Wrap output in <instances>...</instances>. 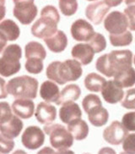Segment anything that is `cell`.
I'll list each match as a JSON object with an SVG mask.
<instances>
[{
    "instance_id": "6da1fadb",
    "label": "cell",
    "mask_w": 135,
    "mask_h": 154,
    "mask_svg": "<svg viewBox=\"0 0 135 154\" xmlns=\"http://www.w3.org/2000/svg\"><path fill=\"white\" fill-rule=\"evenodd\" d=\"M133 53L130 50H114L98 58L95 68L106 77H112L116 73L132 67Z\"/></svg>"
},
{
    "instance_id": "7a4b0ae2",
    "label": "cell",
    "mask_w": 135,
    "mask_h": 154,
    "mask_svg": "<svg viewBox=\"0 0 135 154\" xmlns=\"http://www.w3.org/2000/svg\"><path fill=\"white\" fill-rule=\"evenodd\" d=\"M83 69L81 63L74 59H67L64 62L54 61L46 68V77L57 82L59 85H64L68 82H75L82 75Z\"/></svg>"
},
{
    "instance_id": "3957f363",
    "label": "cell",
    "mask_w": 135,
    "mask_h": 154,
    "mask_svg": "<svg viewBox=\"0 0 135 154\" xmlns=\"http://www.w3.org/2000/svg\"><path fill=\"white\" fill-rule=\"evenodd\" d=\"M60 20L58 11L52 5H46L40 11V17L32 26V34L40 39L52 36L58 31Z\"/></svg>"
},
{
    "instance_id": "277c9868",
    "label": "cell",
    "mask_w": 135,
    "mask_h": 154,
    "mask_svg": "<svg viewBox=\"0 0 135 154\" xmlns=\"http://www.w3.org/2000/svg\"><path fill=\"white\" fill-rule=\"evenodd\" d=\"M39 83L36 78L29 75L14 77L9 81L6 88L8 93L15 98L35 99Z\"/></svg>"
},
{
    "instance_id": "5b68a950",
    "label": "cell",
    "mask_w": 135,
    "mask_h": 154,
    "mask_svg": "<svg viewBox=\"0 0 135 154\" xmlns=\"http://www.w3.org/2000/svg\"><path fill=\"white\" fill-rule=\"evenodd\" d=\"M22 57V50L18 44L7 46L0 58V75L9 77L20 70L21 64L20 60Z\"/></svg>"
},
{
    "instance_id": "8992f818",
    "label": "cell",
    "mask_w": 135,
    "mask_h": 154,
    "mask_svg": "<svg viewBox=\"0 0 135 154\" xmlns=\"http://www.w3.org/2000/svg\"><path fill=\"white\" fill-rule=\"evenodd\" d=\"M46 135L50 136V143L58 152H64L71 147L74 143V137L67 128L59 124H47L43 128Z\"/></svg>"
},
{
    "instance_id": "52a82bcc",
    "label": "cell",
    "mask_w": 135,
    "mask_h": 154,
    "mask_svg": "<svg viewBox=\"0 0 135 154\" xmlns=\"http://www.w3.org/2000/svg\"><path fill=\"white\" fill-rule=\"evenodd\" d=\"M14 16L22 25H30L36 19L38 9L34 0H13Z\"/></svg>"
},
{
    "instance_id": "ba28073f",
    "label": "cell",
    "mask_w": 135,
    "mask_h": 154,
    "mask_svg": "<svg viewBox=\"0 0 135 154\" xmlns=\"http://www.w3.org/2000/svg\"><path fill=\"white\" fill-rule=\"evenodd\" d=\"M21 142L27 149H38L45 142V135L40 127L31 125L27 127L23 132Z\"/></svg>"
},
{
    "instance_id": "9c48e42d",
    "label": "cell",
    "mask_w": 135,
    "mask_h": 154,
    "mask_svg": "<svg viewBox=\"0 0 135 154\" xmlns=\"http://www.w3.org/2000/svg\"><path fill=\"white\" fill-rule=\"evenodd\" d=\"M104 27L110 34H120L128 28L126 15L120 11H112L104 20Z\"/></svg>"
},
{
    "instance_id": "30bf717a",
    "label": "cell",
    "mask_w": 135,
    "mask_h": 154,
    "mask_svg": "<svg viewBox=\"0 0 135 154\" xmlns=\"http://www.w3.org/2000/svg\"><path fill=\"white\" fill-rule=\"evenodd\" d=\"M128 135V131L119 121H113L103 131V138L112 145H120Z\"/></svg>"
},
{
    "instance_id": "8fae6325",
    "label": "cell",
    "mask_w": 135,
    "mask_h": 154,
    "mask_svg": "<svg viewBox=\"0 0 135 154\" xmlns=\"http://www.w3.org/2000/svg\"><path fill=\"white\" fill-rule=\"evenodd\" d=\"M71 35L78 42H89L95 33L93 26L88 21L79 19L71 26Z\"/></svg>"
},
{
    "instance_id": "7c38bea8",
    "label": "cell",
    "mask_w": 135,
    "mask_h": 154,
    "mask_svg": "<svg viewBox=\"0 0 135 154\" xmlns=\"http://www.w3.org/2000/svg\"><path fill=\"white\" fill-rule=\"evenodd\" d=\"M110 10V7L103 1L92 3L86 7V15L94 25H100L102 22L104 17Z\"/></svg>"
},
{
    "instance_id": "4fadbf2b",
    "label": "cell",
    "mask_w": 135,
    "mask_h": 154,
    "mask_svg": "<svg viewBox=\"0 0 135 154\" xmlns=\"http://www.w3.org/2000/svg\"><path fill=\"white\" fill-rule=\"evenodd\" d=\"M100 91L104 100L107 103L111 104H115L121 102L124 96V91L122 88L118 86L114 81L106 82Z\"/></svg>"
},
{
    "instance_id": "5bb4252c",
    "label": "cell",
    "mask_w": 135,
    "mask_h": 154,
    "mask_svg": "<svg viewBox=\"0 0 135 154\" xmlns=\"http://www.w3.org/2000/svg\"><path fill=\"white\" fill-rule=\"evenodd\" d=\"M12 110L16 116L27 119L33 116L35 112V104L32 99L16 98L12 104Z\"/></svg>"
},
{
    "instance_id": "9a60e30c",
    "label": "cell",
    "mask_w": 135,
    "mask_h": 154,
    "mask_svg": "<svg viewBox=\"0 0 135 154\" xmlns=\"http://www.w3.org/2000/svg\"><path fill=\"white\" fill-rule=\"evenodd\" d=\"M35 116L38 122L43 125H47L52 123L56 119L57 109L49 103L42 102L37 105Z\"/></svg>"
},
{
    "instance_id": "2e32d148",
    "label": "cell",
    "mask_w": 135,
    "mask_h": 154,
    "mask_svg": "<svg viewBox=\"0 0 135 154\" xmlns=\"http://www.w3.org/2000/svg\"><path fill=\"white\" fill-rule=\"evenodd\" d=\"M73 58L79 61L83 65H87L92 62L94 59V52L90 44L80 43L74 46L71 51Z\"/></svg>"
},
{
    "instance_id": "e0dca14e",
    "label": "cell",
    "mask_w": 135,
    "mask_h": 154,
    "mask_svg": "<svg viewBox=\"0 0 135 154\" xmlns=\"http://www.w3.org/2000/svg\"><path fill=\"white\" fill-rule=\"evenodd\" d=\"M44 42L50 51L58 54L62 53L67 48L68 37L63 31L58 30L52 36L45 38Z\"/></svg>"
},
{
    "instance_id": "ac0fdd59",
    "label": "cell",
    "mask_w": 135,
    "mask_h": 154,
    "mask_svg": "<svg viewBox=\"0 0 135 154\" xmlns=\"http://www.w3.org/2000/svg\"><path fill=\"white\" fill-rule=\"evenodd\" d=\"M24 124L21 119L16 115H13L8 122L0 125V132L8 138L14 139L20 136Z\"/></svg>"
},
{
    "instance_id": "d6986e66",
    "label": "cell",
    "mask_w": 135,
    "mask_h": 154,
    "mask_svg": "<svg viewBox=\"0 0 135 154\" xmlns=\"http://www.w3.org/2000/svg\"><path fill=\"white\" fill-rule=\"evenodd\" d=\"M59 117L64 124H68L74 119H80L82 117V112L77 103L69 102L63 103L61 107L59 110Z\"/></svg>"
},
{
    "instance_id": "ffe728a7",
    "label": "cell",
    "mask_w": 135,
    "mask_h": 154,
    "mask_svg": "<svg viewBox=\"0 0 135 154\" xmlns=\"http://www.w3.org/2000/svg\"><path fill=\"white\" fill-rule=\"evenodd\" d=\"M67 129L71 133L74 139L77 140H85L89 135V126L81 118L74 119L68 123Z\"/></svg>"
},
{
    "instance_id": "44dd1931",
    "label": "cell",
    "mask_w": 135,
    "mask_h": 154,
    "mask_svg": "<svg viewBox=\"0 0 135 154\" xmlns=\"http://www.w3.org/2000/svg\"><path fill=\"white\" fill-rule=\"evenodd\" d=\"M81 95V90L80 86L76 84H70L66 86L59 94L58 101L55 103L57 105H63V103L74 102L80 98Z\"/></svg>"
},
{
    "instance_id": "7402d4cb",
    "label": "cell",
    "mask_w": 135,
    "mask_h": 154,
    "mask_svg": "<svg viewBox=\"0 0 135 154\" xmlns=\"http://www.w3.org/2000/svg\"><path fill=\"white\" fill-rule=\"evenodd\" d=\"M59 87L54 82L46 81L40 88V96L46 103H56L59 97Z\"/></svg>"
},
{
    "instance_id": "603a6c76",
    "label": "cell",
    "mask_w": 135,
    "mask_h": 154,
    "mask_svg": "<svg viewBox=\"0 0 135 154\" xmlns=\"http://www.w3.org/2000/svg\"><path fill=\"white\" fill-rule=\"evenodd\" d=\"M88 119L92 125L96 127H100L105 125L108 121L109 113L106 109L102 106L96 107L90 110L88 113Z\"/></svg>"
},
{
    "instance_id": "cb8c5ba5",
    "label": "cell",
    "mask_w": 135,
    "mask_h": 154,
    "mask_svg": "<svg viewBox=\"0 0 135 154\" xmlns=\"http://www.w3.org/2000/svg\"><path fill=\"white\" fill-rule=\"evenodd\" d=\"M114 82L122 88L133 86L135 84V69L129 67L116 73L114 75Z\"/></svg>"
},
{
    "instance_id": "d4e9b609",
    "label": "cell",
    "mask_w": 135,
    "mask_h": 154,
    "mask_svg": "<svg viewBox=\"0 0 135 154\" xmlns=\"http://www.w3.org/2000/svg\"><path fill=\"white\" fill-rule=\"evenodd\" d=\"M0 32L4 34L8 41L17 40L20 35V30L18 25L12 20H4L0 23Z\"/></svg>"
},
{
    "instance_id": "484cf974",
    "label": "cell",
    "mask_w": 135,
    "mask_h": 154,
    "mask_svg": "<svg viewBox=\"0 0 135 154\" xmlns=\"http://www.w3.org/2000/svg\"><path fill=\"white\" fill-rule=\"evenodd\" d=\"M25 54L26 59L30 58H38L44 60L46 57V52L40 42H30L25 47Z\"/></svg>"
},
{
    "instance_id": "4316f807",
    "label": "cell",
    "mask_w": 135,
    "mask_h": 154,
    "mask_svg": "<svg viewBox=\"0 0 135 154\" xmlns=\"http://www.w3.org/2000/svg\"><path fill=\"white\" fill-rule=\"evenodd\" d=\"M106 82V79L101 75L96 73H90L85 79V86L89 91L99 92L101 91Z\"/></svg>"
},
{
    "instance_id": "83f0119b",
    "label": "cell",
    "mask_w": 135,
    "mask_h": 154,
    "mask_svg": "<svg viewBox=\"0 0 135 154\" xmlns=\"http://www.w3.org/2000/svg\"><path fill=\"white\" fill-rule=\"evenodd\" d=\"M110 42L114 47H125L130 45L133 41V35L130 32H126L120 34H110Z\"/></svg>"
},
{
    "instance_id": "f1b7e54d",
    "label": "cell",
    "mask_w": 135,
    "mask_h": 154,
    "mask_svg": "<svg viewBox=\"0 0 135 154\" xmlns=\"http://www.w3.org/2000/svg\"><path fill=\"white\" fill-rule=\"evenodd\" d=\"M59 9L65 16H72L78 9L77 0H59Z\"/></svg>"
},
{
    "instance_id": "f546056e",
    "label": "cell",
    "mask_w": 135,
    "mask_h": 154,
    "mask_svg": "<svg viewBox=\"0 0 135 154\" xmlns=\"http://www.w3.org/2000/svg\"><path fill=\"white\" fill-rule=\"evenodd\" d=\"M90 47L93 48L94 54L100 53L106 48V41L103 35L100 33H94V36L91 37L90 41Z\"/></svg>"
},
{
    "instance_id": "4dcf8cb0",
    "label": "cell",
    "mask_w": 135,
    "mask_h": 154,
    "mask_svg": "<svg viewBox=\"0 0 135 154\" xmlns=\"http://www.w3.org/2000/svg\"><path fill=\"white\" fill-rule=\"evenodd\" d=\"M43 60L38 58H30L27 59L25 67L26 71L31 74H40L43 70Z\"/></svg>"
},
{
    "instance_id": "1f68e13d",
    "label": "cell",
    "mask_w": 135,
    "mask_h": 154,
    "mask_svg": "<svg viewBox=\"0 0 135 154\" xmlns=\"http://www.w3.org/2000/svg\"><path fill=\"white\" fill-rule=\"evenodd\" d=\"M82 106H83L85 112L87 113L91 109H94L96 107H99V106H102V103L97 95L89 94L83 99Z\"/></svg>"
},
{
    "instance_id": "d6a6232c",
    "label": "cell",
    "mask_w": 135,
    "mask_h": 154,
    "mask_svg": "<svg viewBox=\"0 0 135 154\" xmlns=\"http://www.w3.org/2000/svg\"><path fill=\"white\" fill-rule=\"evenodd\" d=\"M12 109L7 102H0V125L8 122L12 118Z\"/></svg>"
},
{
    "instance_id": "836d02e7",
    "label": "cell",
    "mask_w": 135,
    "mask_h": 154,
    "mask_svg": "<svg viewBox=\"0 0 135 154\" xmlns=\"http://www.w3.org/2000/svg\"><path fill=\"white\" fill-rule=\"evenodd\" d=\"M122 142L123 153L135 154V133L128 135Z\"/></svg>"
},
{
    "instance_id": "e575fe53",
    "label": "cell",
    "mask_w": 135,
    "mask_h": 154,
    "mask_svg": "<svg viewBox=\"0 0 135 154\" xmlns=\"http://www.w3.org/2000/svg\"><path fill=\"white\" fill-rule=\"evenodd\" d=\"M14 147L13 139L6 137L0 134V153H9Z\"/></svg>"
},
{
    "instance_id": "d590c367",
    "label": "cell",
    "mask_w": 135,
    "mask_h": 154,
    "mask_svg": "<svg viewBox=\"0 0 135 154\" xmlns=\"http://www.w3.org/2000/svg\"><path fill=\"white\" fill-rule=\"evenodd\" d=\"M121 104L127 109H135V88L126 91L125 98L122 102Z\"/></svg>"
},
{
    "instance_id": "8d00e7d4",
    "label": "cell",
    "mask_w": 135,
    "mask_h": 154,
    "mask_svg": "<svg viewBox=\"0 0 135 154\" xmlns=\"http://www.w3.org/2000/svg\"><path fill=\"white\" fill-rule=\"evenodd\" d=\"M122 124L129 131H135V112L125 113L122 119Z\"/></svg>"
},
{
    "instance_id": "74e56055",
    "label": "cell",
    "mask_w": 135,
    "mask_h": 154,
    "mask_svg": "<svg viewBox=\"0 0 135 154\" xmlns=\"http://www.w3.org/2000/svg\"><path fill=\"white\" fill-rule=\"evenodd\" d=\"M124 14L128 21V28L131 31H135V5H129L124 9Z\"/></svg>"
},
{
    "instance_id": "f35d334b",
    "label": "cell",
    "mask_w": 135,
    "mask_h": 154,
    "mask_svg": "<svg viewBox=\"0 0 135 154\" xmlns=\"http://www.w3.org/2000/svg\"><path fill=\"white\" fill-rule=\"evenodd\" d=\"M8 97V91L6 88V82L0 77V99H4Z\"/></svg>"
},
{
    "instance_id": "ab89813d",
    "label": "cell",
    "mask_w": 135,
    "mask_h": 154,
    "mask_svg": "<svg viewBox=\"0 0 135 154\" xmlns=\"http://www.w3.org/2000/svg\"><path fill=\"white\" fill-rule=\"evenodd\" d=\"M6 8H5V0H0V21L5 17Z\"/></svg>"
},
{
    "instance_id": "60d3db41",
    "label": "cell",
    "mask_w": 135,
    "mask_h": 154,
    "mask_svg": "<svg viewBox=\"0 0 135 154\" xmlns=\"http://www.w3.org/2000/svg\"><path fill=\"white\" fill-rule=\"evenodd\" d=\"M123 0H104V2L106 4V5L112 8V7H117L119 5H121L122 3Z\"/></svg>"
},
{
    "instance_id": "b9f144b4",
    "label": "cell",
    "mask_w": 135,
    "mask_h": 154,
    "mask_svg": "<svg viewBox=\"0 0 135 154\" xmlns=\"http://www.w3.org/2000/svg\"><path fill=\"white\" fill-rule=\"evenodd\" d=\"M7 38L5 37L4 34H2L0 32V54L2 53V51L4 49V48L7 45Z\"/></svg>"
},
{
    "instance_id": "7bdbcfd3",
    "label": "cell",
    "mask_w": 135,
    "mask_h": 154,
    "mask_svg": "<svg viewBox=\"0 0 135 154\" xmlns=\"http://www.w3.org/2000/svg\"><path fill=\"white\" fill-rule=\"evenodd\" d=\"M125 4L128 6H129V5H135V0H125Z\"/></svg>"
},
{
    "instance_id": "ee69618b",
    "label": "cell",
    "mask_w": 135,
    "mask_h": 154,
    "mask_svg": "<svg viewBox=\"0 0 135 154\" xmlns=\"http://www.w3.org/2000/svg\"><path fill=\"white\" fill-rule=\"evenodd\" d=\"M134 64H135V56H134Z\"/></svg>"
},
{
    "instance_id": "f6af8a7d",
    "label": "cell",
    "mask_w": 135,
    "mask_h": 154,
    "mask_svg": "<svg viewBox=\"0 0 135 154\" xmlns=\"http://www.w3.org/2000/svg\"><path fill=\"white\" fill-rule=\"evenodd\" d=\"M88 1H94V0H88Z\"/></svg>"
}]
</instances>
